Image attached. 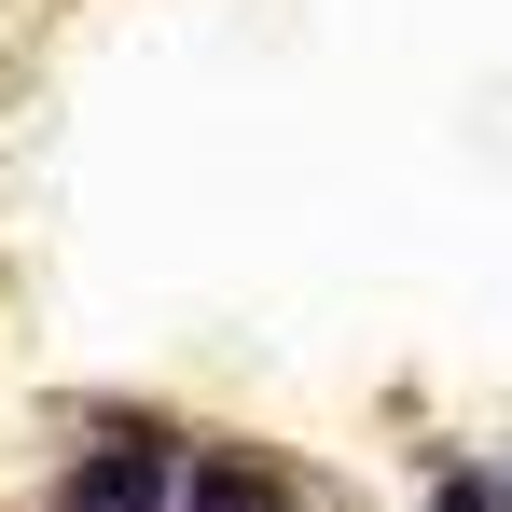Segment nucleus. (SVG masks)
Here are the masks:
<instances>
[{"label": "nucleus", "instance_id": "nucleus-1", "mask_svg": "<svg viewBox=\"0 0 512 512\" xmlns=\"http://www.w3.org/2000/svg\"><path fill=\"white\" fill-rule=\"evenodd\" d=\"M84 443L56 457V485L42 512H180V457H194V429L167 402H84Z\"/></svg>", "mask_w": 512, "mask_h": 512}, {"label": "nucleus", "instance_id": "nucleus-2", "mask_svg": "<svg viewBox=\"0 0 512 512\" xmlns=\"http://www.w3.org/2000/svg\"><path fill=\"white\" fill-rule=\"evenodd\" d=\"M305 457L291 443H263V429H194V457H180V512H305Z\"/></svg>", "mask_w": 512, "mask_h": 512}, {"label": "nucleus", "instance_id": "nucleus-3", "mask_svg": "<svg viewBox=\"0 0 512 512\" xmlns=\"http://www.w3.org/2000/svg\"><path fill=\"white\" fill-rule=\"evenodd\" d=\"M499 443H429V471H416V512H499Z\"/></svg>", "mask_w": 512, "mask_h": 512}, {"label": "nucleus", "instance_id": "nucleus-4", "mask_svg": "<svg viewBox=\"0 0 512 512\" xmlns=\"http://www.w3.org/2000/svg\"><path fill=\"white\" fill-rule=\"evenodd\" d=\"M499 457H512V443H499ZM499 512H512V471H499Z\"/></svg>", "mask_w": 512, "mask_h": 512}]
</instances>
